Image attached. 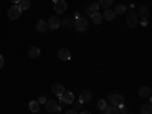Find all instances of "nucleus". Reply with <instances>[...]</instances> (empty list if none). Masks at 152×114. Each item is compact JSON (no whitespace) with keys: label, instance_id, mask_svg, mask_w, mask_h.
Masks as SVG:
<instances>
[{"label":"nucleus","instance_id":"nucleus-1","mask_svg":"<svg viewBox=\"0 0 152 114\" xmlns=\"http://www.w3.org/2000/svg\"><path fill=\"white\" fill-rule=\"evenodd\" d=\"M73 28L76 31H79V32H84L87 28H88V21L85 17H79V18H76L75 20V24H73Z\"/></svg>","mask_w":152,"mask_h":114},{"label":"nucleus","instance_id":"nucleus-2","mask_svg":"<svg viewBox=\"0 0 152 114\" xmlns=\"http://www.w3.org/2000/svg\"><path fill=\"white\" fill-rule=\"evenodd\" d=\"M126 24H128V28H131V29H134L138 24V17H137L135 12H131V14L126 17Z\"/></svg>","mask_w":152,"mask_h":114},{"label":"nucleus","instance_id":"nucleus-3","mask_svg":"<svg viewBox=\"0 0 152 114\" xmlns=\"http://www.w3.org/2000/svg\"><path fill=\"white\" fill-rule=\"evenodd\" d=\"M46 110L49 111V113H59V110H61V107L55 102V100H46Z\"/></svg>","mask_w":152,"mask_h":114},{"label":"nucleus","instance_id":"nucleus-4","mask_svg":"<svg viewBox=\"0 0 152 114\" xmlns=\"http://www.w3.org/2000/svg\"><path fill=\"white\" fill-rule=\"evenodd\" d=\"M8 15H9V18L11 20H18L20 18V15H21V11L18 9V6H11L9 8V11H8Z\"/></svg>","mask_w":152,"mask_h":114},{"label":"nucleus","instance_id":"nucleus-5","mask_svg":"<svg viewBox=\"0 0 152 114\" xmlns=\"http://www.w3.org/2000/svg\"><path fill=\"white\" fill-rule=\"evenodd\" d=\"M67 9V2L66 0H55V12L56 14H62Z\"/></svg>","mask_w":152,"mask_h":114},{"label":"nucleus","instance_id":"nucleus-6","mask_svg":"<svg viewBox=\"0 0 152 114\" xmlns=\"http://www.w3.org/2000/svg\"><path fill=\"white\" fill-rule=\"evenodd\" d=\"M110 102H111L114 107H119V105L123 104V97H122V94H119V93H113V94H110Z\"/></svg>","mask_w":152,"mask_h":114},{"label":"nucleus","instance_id":"nucleus-7","mask_svg":"<svg viewBox=\"0 0 152 114\" xmlns=\"http://www.w3.org/2000/svg\"><path fill=\"white\" fill-rule=\"evenodd\" d=\"M61 26V20L58 18V15H53V17H50L49 21H47V28L50 29H58Z\"/></svg>","mask_w":152,"mask_h":114},{"label":"nucleus","instance_id":"nucleus-8","mask_svg":"<svg viewBox=\"0 0 152 114\" xmlns=\"http://www.w3.org/2000/svg\"><path fill=\"white\" fill-rule=\"evenodd\" d=\"M73 100H75V96H73L72 91H66L62 96H59V102L61 104H72Z\"/></svg>","mask_w":152,"mask_h":114},{"label":"nucleus","instance_id":"nucleus-9","mask_svg":"<svg viewBox=\"0 0 152 114\" xmlns=\"http://www.w3.org/2000/svg\"><path fill=\"white\" fill-rule=\"evenodd\" d=\"M58 58L62 59V61H69V59L72 58L70 50H69V49H59V50H58Z\"/></svg>","mask_w":152,"mask_h":114},{"label":"nucleus","instance_id":"nucleus-10","mask_svg":"<svg viewBox=\"0 0 152 114\" xmlns=\"http://www.w3.org/2000/svg\"><path fill=\"white\" fill-rule=\"evenodd\" d=\"M52 93L55 96H62V94L66 93V88L62 87V85H59V84H53L52 85Z\"/></svg>","mask_w":152,"mask_h":114},{"label":"nucleus","instance_id":"nucleus-11","mask_svg":"<svg viewBox=\"0 0 152 114\" xmlns=\"http://www.w3.org/2000/svg\"><path fill=\"white\" fill-rule=\"evenodd\" d=\"M90 100H91V91L90 90H84L81 93V96H79V102L84 104V102H90Z\"/></svg>","mask_w":152,"mask_h":114},{"label":"nucleus","instance_id":"nucleus-12","mask_svg":"<svg viewBox=\"0 0 152 114\" xmlns=\"http://www.w3.org/2000/svg\"><path fill=\"white\" fill-rule=\"evenodd\" d=\"M151 93H152V90H151V87H142L140 90H138V94H140L142 97H151Z\"/></svg>","mask_w":152,"mask_h":114},{"label":"nucleus","instance_id":"nucleus-13","mask_svg":"<svg viewBox=\"0 0 152 114\" xmlns=\"http://www.w3.org/2000/svg\"><path fill=\"white\" fill-rule=\"evenodd\" d=\"M28 55H29V58H32V59L38 58V56H40V49H38V47H35V46H32V47L29 49Z\"/></svg>","mask_w":152,"mask_h":114},{"label":"nucleus","instance_id":"nucleus-14","mask_svg":"<svg viewBox=\"0 0 152 114\" xmlns=\"http://www.w3.org/2000/svg\"><path fill=\"white\" fill-rule=\"evenodd\" d=\"M114 17H116V14H114L113 9H105L104 15H102V18H105V20H108V21H113Z\"/></svg>","mask_w":152,"mask_h":114},{"label":"nucleus","instance_id":"nucleus-15","mask_svg":"<svg viewBox=\"0 0 152 114\" xmlns=\"http://www.w3.org/2000/svg\"><path fill=\"white\" fill-rule=\"evenodd\" d=\"M18 9L20 11H24V9H29L31 8V0H20V2L17 3Z\"/></svg>","mask_w":152,"mask_h":114},{"label":"nucleus","instance_id":"nucleus-16","mask_svg":"<svg viewBox=\"0 0 152 114\" xmlns=\"http://www.w3.org/2000/svg\"><path fill=\"white\" fill-rule=\"evenodd\" d=\"M61 24H62V28H64V29H72L73 24H75V20L69 17V18H66V20H62Z\"/></svg>","mask_w":152,"mask_h":114},{"label":"nucleus","instance_id":"nucleus-17","mask_svg":"<svg viewBox=\"0 0 152 114\" xmlns=\"http://www.w3.org/2000/svg\"><path fill=\"white\" fill-rule=\"evenodd\" d=\"M49 28H47V23L44 21V20H40V21H38L37 23V31L38 32H46Z\"/></svg>","mask_w":152,"mask_h":114},{"label":"nucleus","instance_id":"nucleus-18","mask_svg":"<svg viewBox=\"0 0 152 114\" xmlns=\"http://www.w3.org/2000/svg\"><path fill=\"white\" fill-rule=\"evenodd\" d=\"M91 18H93L94 24H100V23H102V14H99V12H93Z\"/></svg>","mask_w":152,"mask_h":114},{"label":"nucleus","instance_id":"nucleus-19","mask_svg":"<svg viewBox=\"0 0 152 114\" xmlns=\"http://www.w3.org/2000/svg\"><path fill=\"white\" fill-rule=\"evenodd\" d=\"M104 111H105V114H120L119 108H117V107H114V105H113V107H107Z\"/></svg>","mask_w":152,"mask_h":114},{"label":"nucleus","instance_id":"nucleus-20","mask_svg":"<svg viewBox=\"0 0 152 114\" xmlns=\"http://www.w3.org/2000/svg\"><path fill=\"white\" fill-rule=\"evenodd\" d=\"M29 110L34 111V113H37L38 110H40V104H38L37 100H32V102H29Z\"/></svg>","mask_w":152,"mask_h":114},{"label":"nucleus","instance_id":"nucleus-21","mask_svg":"<svg viewBox=\"0 0 152 114\" xmlns=\"http://www.w3.org/2000/svg\"><path fill=\"white\" fill-rule=\"evenodd\" d=\"M113 3V0H99V6H102L104 9H108Z\"/></svg>","mask_w":152,"mask_h":114},{"label":"nucleus","instance_id":"nucleus-22","mask_svg":"<svg viewBox=\"0 0 152 114\" xmlns=\"http://www.w3.org/2000/svg\"><path fill=\"white\" fill-rule=\"evenodd\" d=\"M138 12H140V17H142V18H148V17H149V9H148L146 6H142Z\"/></svg>","mask_w":152,"mask_h":114},{"label":"nucleus","instance_id":"nucleus-23","mask_svg":"<svg viewBox=\"0 0 152 114\" xmlns=\"http://www.w3.org/2000/svg\"><path fill=\"white\" fill-rule=\"evenodd\" d=\"M140 111H142V114H151V113H152V107H151V104H146V105H143Z\"/></svg>","mask_w":152,"mask_h":114},{"label":"nucleus","instance_id":"nucleus-24","mask_svg":"<svg viewBox=\"0 0 152 114\" xmlns=\"http://www.w3.org/2000/svg\"><path fill=\"white\" fill-rule=\"evenodd\" d=\"M125 11H126V6L120 3V5H117V6H116V9H114V14H123Z\"/></svg>","mask_w":152,"mask_h":114},{"label":"nucleus","instance_id":"nucleus-25","mask_svg":"<svg viewBox=\"0 0 152 114\" xmlns=\"http://www.w3.org/2000/svg\"><path fill=\"white\" fill-rule=\"evenodd\" d=\"M99 8H100V6H99V3H93V5L88 6V11H90L91 14H93V12H97V9H99Z\"/></svg>","mask_w":152,"mask_h":114},{"label":"nucleus","instance_id":"nucleus-26","mask_svg":"<svg viewBox=\"0 0 152 114\" xmlns=\"http://www.w3.org/2000/svg\"><path fill=\"white\" fill-rule=\"evenodd\" d=\"M97 107L104 111V110L107 108V102H105V100H99V102H97Z\"/></svg>","mask_w":152,"mask_h":114},{"label":"nucleus","instance_id":"nucleus-27","mask_svg":"<svg viewBox=\"0 0 152 114\" xmlns=\"http://www.w3.org/2000/svg\"><path fill=\"white\" fill-rule=\"evenodd\" d=\"M37 102H38V104H46V97H43V96H41L40 99L37 100Z\"/></svg>","mask_w":152,"mask_h":114},{"label":"nucleus","instance_id":"nucleus-28","mask_svg":"<svg viewBox=\"0 0 152 114\" xmlns=\"http://www.w3.org/2000/svg\"><path fill=\"white\" fill-rule=\"evenodd\" d=\"M3 66H5V59H3V56H2V55H0V69H2Z\"/></svg>","mask_w":152,"mask_h":114},{"label":"nucleus","instance_id":"nucleus-29","mask_svg":"<svg viewBox=\"0 0 152 114\" xmlns=\"http://www.w3.org/2000/svg\"><path fill=\"white\" fill-rule=\"evenodd\" d=\"M138 23H142L143 26H148V18H142V21H138Z\"/></svg>","mask_w":152,"mask_h":114},{"label":"nucleus","instance_id":"nucleus-30","mask_svg":"<svg viewBox=\"0 0 152 114\" xmlns=\"http://www.w3.org/2000/svg\"><path fill=\"white\" fill-rule=\"evenodd\" d=\"M66 114H78V113H76V111H75V110H69V111H67V113H66Z\"/></svg>","mask_w":152,"mask_h":114},{"label":"nucleus","instance_id":"nucleus-31","mask_svg":"<svg viewBox=\"0 0 152 114\" xmlns=\"http://www.w3.org/2000/svg\"><path fill=\"white\" fill-rule=\"evenodd\" d=\"M81 114H91V113H90V111H82Z\"/></svg>","mask_w":152,"mask_h":114},{"label":"nucleus","instance_id":"nucleus-32","mask_svg":"<svg viewBox=\"0 0 152 114\" xmlns=\"http://www.w3.org/2000/svg\"><path fill=\"white\" fill-rule=\"evenodd\" d=\"M11 2H12V3H18V2H20V0H11Z\"/></svg>","mask_w":152,"mask_h":114},{"label":"nucleus","instance_id":"nucleus-33","mask_svg":"<svg viewBox=\"0 0 152 114\" xmlns=\"http://www.w3.org/2000/svg\"><path fill=\"white\" fill-rule=\"evenodd\" d=\"M126 114H132V113H129V111H128V113H126Z\"/></svg>","mask_w":152,"mask_h":114},{"label":"nucleus","instance_id":"nucleus-34","mask_svg":"<svg viewBox=\"0 0 152 114\" xmlns=\"http://www.w3.org/2000/svg\"><path fill=\"white\" fill-rule=\"evenodd\" d=\"M53 2H55V0H53Z\"/></svg>","mask_w":152,"mask_h":114}]
</instances>
